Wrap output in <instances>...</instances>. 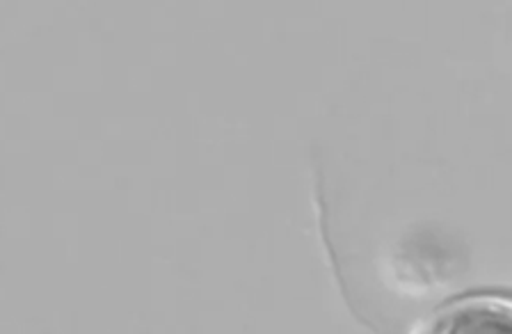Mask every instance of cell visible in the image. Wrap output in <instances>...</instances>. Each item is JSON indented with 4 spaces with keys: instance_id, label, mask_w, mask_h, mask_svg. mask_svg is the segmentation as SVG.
I'll use <instances>...</instances> for the list:
<instances>
[{
    "instance_id": "1",
    "label": "cell",
    "mask_w": 512,
    "mask_h": 334,
    "mask_svg": "<svg viewBox=\"0 0 512 334\" xmlns=\"http://www.w3.org/2000/svg\"><path fill=\"white\" fill-rule=\"evenodd\" d=\"M416 334H512L510 296H471L432 314Z\"/></svg>"
}]
</instances>
